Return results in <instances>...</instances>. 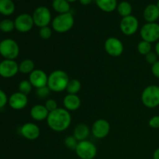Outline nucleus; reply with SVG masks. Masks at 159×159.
<instances>
[{
  "instance_id": "nucleus-1",
  "label": "nucleus",
  "mask_w": 159,
  "mask_h": 159,
  "mask_svg": "<svg viewBox=\"0 0 159 159\" xmlns=\"http://www.w3.org/2000/svg\"><path fill=\"white\" fill-rule=\"evenodd\" d=\"M47 124L54 131H65L71 124L70 112L65 108H57L54 111L50 112L47 119Z\"/></svg>"
},
{
  "instance_id": "nucleus-2",
  "label": "nucleus",
  "mask_w": 159,
  "mask_h": 159,
  "mask_svg": "<svg viewBox=\"0 0 159 159\" xmlns=\"http://www.w3.org/2000/svg\"><path fill=\"white\" fill-rule=\"evenodd\" d=\"M69 80L67 72L63 70H55L48 75V86L51 92L61 93L66 90Z\"/></svg>"
},
{
  "instance_id": "nucleus-3",
  "label": "nucleus",
  "mask_w": 159,
  "mask_h": 159,
  "mask_svg": "<svg viewBox=\"0 0 159 159\" xmlns=\"http://www.w3.org/2000/svg\"><path fill=\"white\" fill-rule=\"evenodd\" d=\"M75 23L74 16L71 12L59 14L51 22L52 29L58 34H65L73 27Z\"/></svg>"
},
{
  "instance_id": "nucleus-4",
  "label": "nucleus",
  "mask_w": 159,
  "mask_h": 159,
  "mask_svg": "<svg viewBox=\"0 0 159 159\" xmlns=\"http://www.w3.org/2000/svg\"><path fill=\"white\" fill-rule=\"evenodd\" d=\"M141 102L147 108L154 109L158 107L159 106V86L150 85L146 87L141 93Z\"/></svg>"
},
{
  "instance_id": "nucleus-5",
  "label": "nucleus",
  "mask_w": 159,
  "mask_h": 159,
  "mask_svg": "<svg viewBox=\"0 0 159 159\" xmlns=\"http://www.w3.org/2000/svg\"><path fill=\"white\" fill-rule=\"evenodd\" d=\"M0 54L4 59L15 60L20 54V46L13 39L6 38L0 42Z\"/></svg>"
},
{
  "instance_id": "nucleus-6",
  "label": "nucleus",
  "mask_w": 159,
  "mask_h": 159,
  "mask_svg": "<svg viewBox=\"0 0 159 159\" xmlns=\"http://www.w3.org/2000/svg\"><path fill=\"white\" fill-rule=\"evenodd\" d=\"M75 152L80 159H93L97 155V148L90 141L85 140L79 141Z\"/></svg>"
},
{
  "instance_id": "nucleus-7",
  "label": "nucleus",
  "mask_w": 159,
  "mask_h": 159,
  "mask_svg": "<svg viewBox=\"0 0 159 159\" xmlns=\"http://www.w3.org/2000/svg\"><path fill=\"white\" fill-rule=\"evenodd\" d=\"M140 36L143 40L152 43L159 40V24L157 23H146L140 30Z\"/></svg>"
},
{
  "instance_id": "nucleus-8",
  "label": "nucleus",
  "mask_w": 159,
  "mask_h": 159,
  "mask_svg": "<svg viewBox=\"0 0 159 159\" xmlns=\"http://www.w3.org/2000/svg\"><path fill=\"white\" fill-rule=\"evenodd\" d=\"M32 16L34 19V25L40 28L48 26L51 23V22H52L51 11L46 6L37 7L34 10Z\"/></svg>"
},
{
  "instance_id": "nucleus-9",
  "label": "nucleus",
  "mask_w": 159,
  "mask_h": 159,
  "mask_svg": "<svg viewBox=\"0 0 159 159\" xmlns=\"http://www.w3.org/2000/svg\"><path fill=\"white\" fill-rule=\"evenodd\" d=\"M104 49L109 55L116 57H120L124 53V47L120 39L111 37L106 40L104 43Z\"/></svg>"
},
{
  "instance_id": "nucleus-10",
  "label": "nucleus",
  "mask_w": 159,
  "mask_h": 159,
  "mask_svg": "<svg viewBox=\"0 0 159 159\" xmlns=\"http://www.w3.org/2000/svg\"><path fill=\"white\" fill-rule=\"evenodd\" d=\"M139 28V21L134 16L123 17L120 23V29L126 36L134 35Z\"/></svg>"
},
{
  "instance_id": "nucleus-11",
  "label": "nucleus",
  "mask_w": 159,
  "mask_h": 159,
  "mask_svg": "<svg viewBox=\"0 0 159 159\" xmlns=\"http://www.w3.org/2000/svg\"><path fill=\"white\" fill-rule=\"evenodd\" d=\"M15 29L20 33H27L33 29L34 26L32 16L28 13H22L14 20Z\"/></svg>"
},
{
  "instance_id": "nucleus-12",
  "label": "nucleus",
  "mask_w": 159,
  "mask_h": 159,
  "mask_svg": "<svg viewBox=\"0 0 159 159\" xmlns=\"http://www.w3.org/2000/svg\"><path fill=\"white\" fill-rule=\"evenodd\" d=\"M19 72V65L15 60L4 59L0 62V76L4 79H10Z\"/></svg>"
},
{
  "instance_id": "nucleus-13",
  "label": "nucleus",
  "mask_w": 159,
  "mask_h": 159,
  "mask_svg": "<svg viewBox=\"0 0 159 159\" xmlns=\"http://www.w3.org/2000/svg\"><path fill=\"white\" fill-rule=\"evenodd\" d=\"M91 130L95 138L103 139L110 134V124L107 120L99 119L93 123Z\"/></svg>"
},
{
  "instance_id": "nucleus-14",
  "label": "nucleus",
  "mask_w": 159,
  "mask_h": 159,
  "mask_svg": "<svg viewBox=\"0 0 159 159\" xmlns=\"http://www.w3.org/2000/svg\"><path fill=\"white\" fill-rule=\"evenodd\" d=\"M29 81L34 88H41L48 85V75L43 70L35 69L29 75Z\"/></svg>"
},
{
  "instance_id": "nucleus-15",
  "label": "nucleus",
  "mask_w": 159,
  "mask_h": 159,
  "mask_svg": "<svg viewBox=\"0 0 159 159\" xmlns=\"http://www.w3.org/2000/svg\"><path fill=\"white\" fill-rule=\"evenodd\" d=\"M20 134L26 139L34 141L40 137V129L34 123H26L20 128Z\"/></svg>"
},
{
  "instance_id": "nucleus-16",
  "label": "nucleus",
  "mask_w": 159,
  "mask_h": 159,
  "mask_svg": "<svg viewBox=\"0 0 159 159\" xmlns=\"http://www.w3.org/2000/svg\"><path fill=\"white\" fill-rule=\"evenodd\" d=\"M8 103L12 110H23L28 104L27 96L20 93V92L14 93L9 97Z\"/></svg>"
},
{
  "instance_id": "nucleus-17",
  "label": "nucleus",
  "mask_w": 159,
  "mask_h": 159,
  "mask_svg": "<svg viewBox=\"0 0 159 159\" xmlns=\"http://www.w3.org/2000/svg\"><path fill=\"white\" fill-rule=\"evenodd\" d=\"M50 112L47 110L44 105L42 104H37L34 105V107L31 108L30 114L32 117L33 120L36 121H43L47 120L48 116L49 115Z\"/></svg>"
},
{
  "instance_id": "nucleus-18",
  "label": "nucleus",
  "mask_w": 159,
  "mask_h": 159,
  "mask_svg": "<svg viewBox=\"0 0 159 159\" xmlns=\"http://www.w3.org/2000/svg\"><path fill=\"white\" fill-rule=\"evenodd\" d=\"M63 105L68 111H75L81 107V99L78 95L67 94L63 99Z\"/></svg>"
},
{
  "instance_id": "nucleus-19",
  "label": "nucleus",
  "mask_w": 159,
  "mask_h": 159,
  "mask_svg": "<svg viewBox=\"0 0 159 159\" xmlns=\"http://www.w3.org/2000/svg\"><path fill=\"white\" fill-rule=\"evenodd\" d=\"M143 16L147 23H156L159 18V8L157 5H148L144 9Z\"/></svg>"
},
{
  "instance_id": "nucleus-20",
  "label": "nucleus",
  "mask_w": 159,
  "mask_h": 159,
  "mask_svg": "<svg viewBox=\"0 0 159 159\" xmlns=\"http://www.w3.org/2000/svg\"><path fill=\"white\" fill-rule=\"evenodd\" d=\"M90 134V129L86 124H79L75 127L73 131V136L78 140V141H82L87 140Z\"/></svg>"
},
{
  "instance_id": "nucleus-21",
  "label": "nucleus",
  "mask_w": 159,
  "mask_h": 159,
  "mask_svg": "<svg viewBox=\"0 0 159 159\" xmlns=\"http://www.w3.org/2000/svg\"><path fill=\"white\" fill-rule=\"evenodd\" d=\"M98 7L106 12H111L117 7L116 0H95Z\"/></svg>"
},
{
  "instance_id": "nucleus-22",
  "label": "nucleus",
  "mask_w": 159,
  "mask_h": 159,
  "mask_svg": "<svg viewBox=\"0 0 159 159\" xmlns=\"http://www.w3.org/2000/svg\"><path fill=\"white\" fill-rule=\"evenodd\" d=\"M15 12V4L12 0H0V14L6 16Z\"/></svg>"
},
{
  "instance_id": "nucleus-23",
  "label": "nucleus",
  "mask_w": 159,
  "mask_h": 159,
  "mask_svg": "<svg viewBox=\"0 0 159 159\" xmlns=\"http://www.w3.org/2000/svg\"><path fill=\"white\" fill-rule=\"evenodd\" d=\"M52 7L54 10L59 14L70 12V4L66 0H54Z\"/></svg>"
},
{
  "instance_id": "nucleus-24",
  "label": "nucleus",
  "mask_w": 159,
  "mask_h": 159,
  "mask_svg": "<svg viewBox=\"0 0 159 159\" xmlns=\"http://www.w3.org/2000/svg\"><path fill=\"white\" fill-rule=\"evenodd\" d=\"M35 70V64L31 59H24L19 65V72L22 74H30Z\"/></svg>"
},
{
  "instance_id": "nucleus-25",
  "label": "nucleus",
  "mask_w": 159,
  "mask_h": 159,
  "mask_svg": "<svg viewBox=\"0 0 159 159\" xmlns=\"http://www.w3.org/2000/svg\"><path fill=\"white\" fill-rule=\"evenodd\" d=\"M81 89H82V84H81L80 81L76 79H70L68 85H67L66 91L68 94L78 95V93L80 92Z\"/></svg>"
},
{
  "instance_id": "nucleus-26",
  "label": "nucleus",
  "mask_w": 159,
  "mask_h": 159,
  "mask_svg": "<svg viewBox=\"0 0 159 159\" xmlns=\"http://www.w3.org/2000/svg\"><path fill=\"white\" fill-rule=\"evenodd\" d=\"M117 12L122 17L130 16L132 13V6L128 2L123 1L117 5Z\"/></svg>"
},
{
  "instance_id": "nucleus-27",
  "label": "nucleus",
  "mask_w": 159,
  "mask_h": 159,
  "mask_svg": "<svg viewBox=\"0 0 159 159\" xmlns=\"http://www.w3.org/2000/svg\"><path fill=\"white\" fill-rule=\"evenodd\" d=\"M15 29V23L10 19H4L0 21V30L3 33H10Z\"/></svg>"
},
{
  "instance_id": "nucleus-28",
  "label": "nucleus",
  "mask_w": 159,
  "mask_h": 159,
  "mask_svg": "<svg viewBox=\"0 0 159 159\" xmlns=\"http://www.w3.org/2000/svg\"><path fill=\"white\" fill-rule=\"evenodd\" d=\"M137 48H138V51L139 52V54H141V55L145 56L146 54H148V53H150L151 51H152V43L143 40H141V41L138 43Z\"/></svg>"
},
{
  "instance_id": "nucleus-29",
  "label": "nucleus",
  "mask_w": 159,
  "mask_h": 159,
  "mask_svg": "<svg viewBox=\"0 0 159 159\" xmlns=\"http://www.w3.org/2000/svg\"><path fill=\"white\" fill-rule=\"evenodd\" d=\"M19 92L23 94L28 96L32 91V85L29 80H23L19 83Z\"/></svg>"
},
{
  "instance_id": "nucleus-30",
  "label": "nucleus",
  "mask_w": 159,
  "mask_h": 159,
  "mask_svg": "<svg viewBox=\"0 0 159 159\" xmlns=\"http://www.w3.org/2000/svg\"><path fill=\"white\" fill-rule=\"evenodd\" d=\"M64 143H65V145L67 148L71 151H75L78 144H79V141L73 135H70V136L65 138Z\"/></svg>"
},
{
  "instance_id": "nucleus-31",
  "label": "nucleus",
  "mask_w": 159,
  "mask_h": 159,
  "mask_svg": "<svg viewBox=\"0 0 159 159\" xmlns=\"http://www.w3.org/2000/svg\"><path fill=\"white\" fill-rule=\"evenodd\" d=\"M51 89L48 88V86H43L41 88L36 89V96L40 99H47L51 94Z\"/></svg>"
},
{
  "instance_id": "nucleus-32",
  "label": "nucleus",
  "mask_w": 159,
  "mask_h": 159,
  "mask_svg": "<svg viewBox=\"0 0 159 159\" xmlns=\"http://www.w3.org/2000/svg\"><path fill=\"white\" fill-rule=\"evenodd\" d=\"M39 36L43 40H48L52 36V29L51 27H49V26L40 28Z\"/></svg>"
},
{
  "instance_id": "nucleus-33",
  "label": "nucleus",
  "mask_w": 159,
  "mask_h": 159,
  "mask_svg": "<svg viewBox=\"0 0 159 159\" xmlns=\"http://www.w3.org/2000/svg\"><path fill=\"white\" fill-rule=\"evenodd\" d=\"M144 57H145V61H147V63L150 64L152 65H153L154 64H155L158 61V55L156 54V53L153 52V51H151L150 53L146 54Z\"/></svg>"
},
{
  "instance_id": "nucleus-34",
  "label": "nucleus",
  "mask_w": 159,
  "mask_h": 159,
  "mask_svg": "<svg viewBox=\"0 0 159 159\" xmlns=\"http://www.w3.org/2000/svg\"><path fill=\"white\" fill-rule=\"evenodd\" d=\"M44 106H45V107L47 108V110H48L49 112H52L58 108V107H57V102H56V101L53 99H47Z\"/></svg>"
},
{
  "instance_id": "nucleus-35",
  "label": "nucleus",
  "mask_w": 159,
  "mask_h": 159,
  "mask_svg": "<svg viewBox=\"0 0 159 159\" xmlns=\"http://www.w3.org/2000/svg\"><path fill=\"white\" fill-rule=\"evenodd\" d=\"M9 102V98H8L6 93L0 89V109L6 107V104Z\"/></svg>"
},
{
  "instance_id": "nucleus-36",
  "label": "nucleus",
  "mask_w": 159,
  "mask_h": 159,
  "mask_svg": "<svg viewBox=\"0 0 159 159\" xmlns=\"http://www.w3.org/2000/svg\"><path fill=\"white\" fill-rule=\"evenodd\" d=\"M149 127L153 129H158L159 128V116L156 115L154 116L149 120L148 121Z\"/></svg>"
},
{
  "instance_id": "nucleus-37",
  "label": "nucleus",
  "mask_w": 159,
  "mask_h": 159,
  "mask_svg": "<svg viewBox=\"0 0 159 159\" xmlns=\"http://www.w3.org/2000/svg\"><path fill=\"white\" fill-rule=\"evenodd\" d=\"M152 73L155 78L159 79V61L152 65Z\"/></svg>"
},
{
  "instance_id": "nucleus-38",
  "label": "nucleus",
  "mask_w": 159,
  "mask_h": 159,
  "mask_svg": "<svg viewBox=\"0 0 159 159\" xmlns=\"http://www.w3.org/2000/svg\"><path fill=\"white\" fill-rule=\"evenodd\" d=\"M80 3L83 6H88V5L91 4L93 0H79Z\"/></svg>"
},
{
  "instance_id": "nucleus-39",
  "label": "nucleus",
  "mask_w": 159,
  "mask_h": 159,
  "mask_svg": "<svg viewBox=\"0 0 159 159\" xmlns=\"http://www.w3.org/2000/svg\"><path fill=\"white\" fill-rule=\"evenodd\" d=\"M153 159H159V148H158L154 152Z\"/></svg>"
},
{
  "instance_id": "nucleus-40",
  "label": "nucleus",
  "mask_w": 159,
  "mask_h": 159,
  "mask_svg": "<svg viewBox=\"0 0 159 159\" xmlns=\"http://www.w3.org/2000/svg\"><path fill=\"white\" fill-rule=\"evenodd\" d=\"M155 52L156 53V54L158 55V57H159V40L155 44Z\"/></svg>"
},
{
  "instance_id": "nucleus-41",
  "label": "nucleus",
  "mask_w": 159,
  "mask_h": 159,
  "mask_svg": "<svg viewBox=\"0 0 159 159\" xmlns=\"http://www.w3.org/2000/svg\"><path fill=\"white\" fill-rule=\"evenodd\" d=\"M66 1H68V2H75L76 0H66Z\"/></svg>"
},
{
  "instance_id": "nucleus-42",
  "label": "nucleus",
  "mask_w": 159,
  "mask_h": 159,
  "mask_svg": "<svg viewBox=\"0 0 159 159\" xmlns=\"http://www.w3.org/2000/svg\"><path fill=\"white\" fill-rule=\"evenodd\" d=\"M157 6H158V7L159 8V0H158V2H157Z\"/></svg>"
},
{
  "instance_id": "nucleus-43",
  "label": "nucleus",
  "mask_w": 159,
  "mask_h": 159,
  "mask_svg": "<svg viewBox=\"0 0 159 159\" xmlns=\"http://www.w3.org/2000/svg\"><path fill=\"white\" fill-rule=\"evenodd\" d=\"M0 159H1V158H0Z\"/></svg>"
},
{
  "instance_id": "nucleus-44",
  "label": "nucleus",
  "mask_w": 159,
  "mask_h": 159,
  "mask_svg": "<svg viewBox=\"0 0 159 159\" xmlns=\"http://www.w3.org/2000/svg\"><path fill=\"white\" fill-rule=\"evenodd\" d=\"M0 31H1V30H0Z\"/></svg>"
}]
</instances>
